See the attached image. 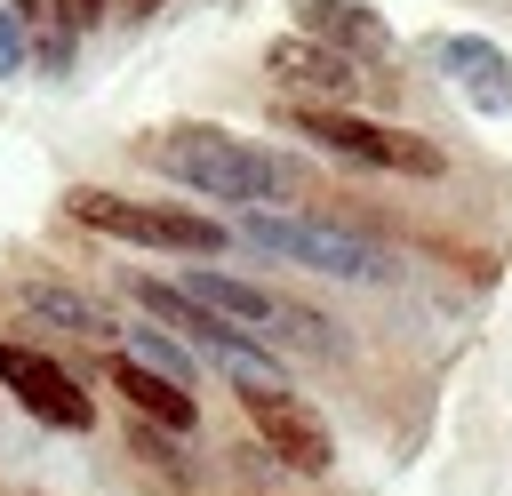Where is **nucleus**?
Wrapping results in <instances>:
<instances>
[{
	"label": "nucleus",
	"mask_w": 512,
	"mask_h": 496,
	"mask_svg": "<svg viewBox=\"0 0 512 496\" xmlns=\"http://www.w3.org/2000/svg\"><path fill=\"white\" fill-rule=\"evenodd\" d=\"M104 392H120L128 424H152V432H168V440L200 432V392L176 384V376H160V368H144L136 352H104Z\"/></svg>",
	"instance_id": "nucleus-8"
},
{
	"label": "nucleus",
	"mask_w": 512,
	"mask_h": 496,
	"mask_svg": "<svg viewBox=\"0 0 512 496\" xmlns=\"http://www.w3.org/2000/svg\"><path fill=\"white\" fill-rule=\"evenodd\" d=\"M264 72H272L280 104H360V80H368V64H352L344 48H328L312 32L264 40Z\"/></svg>",
	"instance_id": "nucleus-7"
},
{
	"label": "nucleus",
	"mask_w": 512,
	"mask_h": 496,
	"mask_svg": "<svg viewBox=\"0 0 512 496\" xmlns=\"http://www.w3.org/2000/svg\"><path fill=\"white\" fill-rule=\"evenodd\" d=\"M96 16H112V0H72V24H96Z\"/></svg>",
	"instance_id": "nucleus-16"
},
{
	"label": "nucleus",
	"mask_w": 512,
	"mask_h": 496,
	"mask_svg": "<svg viewBox=\"0 0 512 496\" xmlns=\"http://www.w3.org/2000/svg\"><path fill=\"white\" fill-rule=\"evenodd\" d=\"M288 16H296V32H312V40L344 48L352 64H368V56H392V32H384V16H368L360 0H288Z\"/></svg>",
	"instance_id": "nucleus-11"
},
{
	"label": "nucleus",
	"mask_w": 512,
	"mask_h": 496,
	"mask_svg": "<svg viewBox=\"0 0 512 496\" xmlns=\"http://www.w3.org/2000/svg\"><path fill=\"white\" fill-rule=\"evenodd\" d=\"M136 160H144L160 184L192 192V200H224L232 216H240V208H280V200L304 184L288 152H272L264 136H240V128H224V120H168V128L136 136Z\"/></svg>",
	"instance_id": "nucleus-1"
},
{
	"label": "nucleus",
	"mask_w": 512,
	"mask_h": 496,
	"mask_svg": "<svg viewBox=\"0 0 512 496\" xmlns=\"http://www.w3.org/2000/svg\"><path fill=\"white\" fill-rule=\"evenodd\" d=\"M280 128H296L304 144L336 152V160H360L376 176H408V184H440L448 176V144L408 128V120H376L360 104H280Z\"/></svg>",
	"instance_id": "nucleus-4"
},
{
	"label": "nucleus",
	"mask_w": 512,
	"mask_h": 496,
	"mask_svg": "<svg viewBox=\"0 0 512 496\" xmlns=\"http://www.w3.org/2000/svg\"><path fill=\"white\" fill-rule=\"evenodd\" d=\"M120 336H128V352H136L144 368H160V376H176V384H192V392H200V360H192V344H184V336H168L160 320H128Z\"/></svg>",
	"instance_id": "nucleus-14"
},
{
	"label": "nucleus",
	"mask_w": 512,
	"mask_h": 496,
	"mask_svg": "<svg viewBox=\"0 0 512 496\" xmlns=\"http://www.w3.org/2000/svg\"><path fill=\"white\" fill-rule=\"evenodd\" d=\"M432 64H440L480 112H512V56H504L496 40H480V32H440V40H432Z\"/></svg>",
	"instance_id": "nucleus-9"
},
{
	"label": "nucleus",
	"mask_w": 512,
	"mask_h": 496,
	"mask_svg": "<svg viewBox=\"0 0 512 496\" xmlns=\"http://www.w3.org/2000/svg\"><path fill=\"white\" fill-rule=\"evenodd\" d=\"M232 240L248 256H272V264H296V272H320V280H344V288H392L400 280V256L344 232V224H320V216H288V208H240Z\"/></svg>",
	"instance_id": "nucleus-3"
},
{
	"label": "nucleus",
	"mask_w": 512,
	"mask_h": 496,
	"mask_svg": "<svg viewBox=\"0 0 512 496\" xmlns=\"http://www.w3.org/2000/svg\"><path fill=\"white\" fill-rule=\"evenodd\" d=\"M16 496H40V488H16Z\"/></svg>",
	"instance_id": "nucleus-18"
},
{
	"label": "nucleus",
	"mask_w": 512,
	"mask_h": 496,
	"mask_svg": "<svg viewBox=\"0 0 512 496\" xmlns=\"http://www.w3.org/2000/svg\"><path fill=\"white\" fill-rule=\"evenodd\" d=\"M32 64V40H24V16H16V0H0V80L8 72H24Z\"/></svg>",
	"instance_id": "nucleus-15"
},
{
	"label": "nucleus",
	"mask_w": 512,
	"mask_h": 496,
	"mask_svg": "<svg viewBox=\"0 0 512 496\" xmlns=\"http://www.w3.org/2000/svg\"><path fill=\"white\" fill-rule=\"evenodd\" d=\"M16 16H24V40H32V72L64 80V72H72V48H80L72 0H16Z\"/></svg>",
	"instance_id": "nucleus-13"
},
{
	"label": "nucleus",
	"mask_w": 512,
	"mask_h": 496,
	"mask_svg": "<svg viewBox=\"0 0 512 496\" xmlns=\"http://www.w3.org/2000/svg\"><path fill=\"white\" fill-rule=\"evenodd\" d=\"M0 392H8L24 416L56 424V432H88V424H96V392H88L56 352H40V344H24V336H0Z\"/></svg>",
	"instance_id": "nucleus-6"
},
{
	"label": "nucleus",
	"mask_w": 512,
	"mask_h": 496,
	"mask_svg": "<svg viewBox=\"0 0 512 496\" xmlns=\"http://www.w3.org/2000/svg\"><path fill=\"white\" fill-rule=\"evenodd\" d=\"M16 304L32 312V320H48V328H72V336H88V344H120V328L128 320H112L88 288H72V280H24L16 288Z\"/></svg>",
	"instance_id": "nucleus-12"
},
{
	"label": "nucleus",
	"mask_w": 512,
	"mask_h": 496,
	"mask_svg": "<svg viewBox=\"0 0 512 496\" xmlns=\"http://www.w3.org/2000/svg\"><path fill=\"white\" fill-rule=\"evenodd\" d=\"M120 16H152V8H168V0H112Z\"/></svg>",
	"instance_id": "nucleus-17"
},
{
	"label": "nucleus",
	"mask_w": 512,
	"mask_h": 496,
	"mask_svg": "<svg viewBox=\"0 0 512 496\" xmlns=\"http://www.w3.org/2000/svg\"><path fill=\"white\" fill-rule=\"evenodd\" d=\"M240 424H248V440H256L280 472H296V480H328V472H336V432H328V416H320L312 400H296L288 384H240Z\"/></svg>",
	"instance_id": "nucleus-5"
},
{
	"label": "nucleus",
	"mask_w": 512,
	"mask_h": 496,
	"mask_svg": "<svg viewBox=\"0 0 512 496\" xmlns=\"http://www.w3.org/2000/svg\"><path fill=\"white\" fill-rule=\"evenodd\" d=\"M64 216L96 240H120V248H160V256H200L216 264L232 240V224L200 216L192 200H144V192H112V184H64Z\"/></svg>",
	"instance_id": "nucleus-2"
},
{
	"label": "nucleus",
	"mask_w": 512,
	"mask_h": 496,
	"mask_svg": "<svg viewBox=\"0 0 512 496\" xmlns=\"http://www.w3.org/2000/svg\"><path fill=\"white\" fill-rule=\"evenodd\" d=\"M184 296H192V304H208L216 320H232V328L264 336V344H272V328H280V296H272V288H256V280H240V272H224V264H184Z\"/></svg>",
	"instance_id": "nucleus-10"
}]
</instances>
